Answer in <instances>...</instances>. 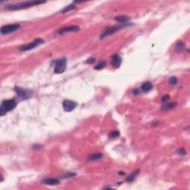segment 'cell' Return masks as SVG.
<instances>
[{
	"mask_svg": "<svg viewBox=\"0 0 190 190\" xmlns=\"http://www.w3.org/2000/svg\"><path fill=\"white\" fill-rule=\"evenodd\" d=\"M177 103L176 102H171V103H167L163 105L161 109L163 111H169V110L175 109L177 106Z\"/></svg>",
	"mask_w": 190,
	"mask_h": 190,
	"instance_id": "7c38bea8",
	"label": "cell"
},
{
	"mask_svg": "<svg viewBox=\"0 0 190 190\" xmlns=\"http://www.w3.org/2000/svg\"><path fill=\"white\" fill-rule=\"evenodd\" d=\"M44 43H45V41L43 40V39H36L35 40H33L31 43H29V44L25 45H22V46L19 47V50L22 52L28 51L34 49V48H37V46L40 45L41 44H43Z\"/></svg>",
	"mask_w": 190,
	"mask_h": 190,
	"instance_id": "5b68a950",
	"label": "cell"
},
{
	"mask_svg": "<svg viewBox=\"0 0 190 190\" xmlns=\"http://www.w3.org/2000/svg\"><path fill=\"white\" fill-rule=\"evenodd\" d=\"M170 99V97L169 94H166V95H164V96L163 97L162 99H161V101L163 102V103H166L167 101H169Z\"/></svg>",
	"mask_w": 190,
	"mask_h": 190,
	"instance_id": "603a6c76",
	"label": "cell"
},
{
	"mask_svg": "<svg viewBox=\"0 0 190 190\" xmlns=\"http://www.w3.org/2000/svg\"><path fill=\"white\" fill-rule=\"evenodd\" d=\"M152 88H153V85H152V84H151L150 82H145V83H143L141 86H140L141 91L146 93L150 91L152 89Z\"/></svg>",
	"mask_w": 190,
	"mask_h": 190,
	"instance_id": "4fadbf2b",
	"label": "cell"
},
{
	"mask_svg": "<svg viewBox=\"0 0 190 190\" xmlns=\"http://www.w3.org/2000/svg\"><path fill=\"white\" fill-rule=\"evenodd\" d=\"M115 19L117 22H120V23H126L130 19V17H127V16H124V15H121V16H117V17H115Z\"/></svg>",
	"mask_w": 190,
	"mask_h": 190,
	"instance_id": "9a60e30c",
	"label": "cell"
},
{
	"mask_svg": "<svg viewBox=\"0 0 190 190\" xmlns=\"http://www.w3.org/2000/svg\"><path fill=\"white\" fill-rule=\"evenodd\" d=\"M19 28H20V25L19 24H11L4 25L1 28V34L2 35L8 34V33L16 31Z\"/></svg>",
	"mask_w": 190,
	"mask_h": 190,
	"instance_id": "52a82bcc",
	"label": "cell"
},
{
	"mask_svg": "<svg viewBox=\"0 0 190 190\" xmlns=\"http://www.w3.org/2000/svg\"><path fill=\"white\" fill-rule=\"evenodd\" d=\"M119 136H120V131H117V130L111 131L109 135V137L110 139H116Z\"/></svg>",
	"mask_w": 190,
	"mask_h": 190,
	"instance_id": "d6986e66",
	"label": "cell"
},
{
	"mask_svg": "<svg viewBox=\"0 0 190 190\" xmlns=\"http://www.w3.org/2000/svg\"><path fill=\"white\" fill-rule=\"evenodd\" d=\"M106 64H107V63H106L105 61H101L100 63H98L97 65L94 66V69H96V70H101V69H103V68L106 65Z\"/></svg>",
	"mask_w": 190,
	"mask_h": 190,
	"instance_id": "ffe728a7",
	"label": "cell"
},
{
	"mask_svg": "<svg viewBox=\"0 0 190 190\" xmlns=\"http://www.w3.org/2000/svg\"><path fill=\"white\" fill-rule=\"evenodd\" d=\"M139 173H140V169L135 170L134 172H131V173L126 177V182H128V183H131V182H133V181L135 180L137 176L138 175Z\"/></svg>",
	"mask_w": 190,
	"mask_h": 190,
	"instance_id": "5bb4252c",
	"label": "cell"
},
{
	"mask_svg": "<svg viewBox=\"0 0 190 190\" xmlns=\"http://www.w3.org/2000/svg\"><path fill=\"white\" fill-rule=\"evenodd\" d=\"M103 154L102 153H95L91 155L89 157H88V160L91 161H98V160H100L101 158H103Z\"/></svg>",
	"mask_w": 190,
	"mask_h": 190,
	"instance_id": "2e32d148",
	"label": "cell"
},
{
	"mask_svg": "<svg viewBox=\"0 0 190 190\" xmlns=\"http://www.w3.org/2000/svg\"><path fill=\"white\" fill-rule=\"evenodd\" d=\"M42 147H43V146L39 145V144H34V145L33 146V149H34V150L40 149H42Z\"/></svg>",
	"mask_w": 190,
	"mask_h": 190,
	"instance_id": "d4e9b609",
	"label": "cell"
},
{
	"mask_svg": "<svg viewBox=\"0 0 190 190\" xmlns=\"http://www.w3.org/2000/svg\"><path fill=\"white\" fill-rule=\"evenodd\" d=\"M15 91L17 93V96L19 97L22 99V100H28L29 99L32 95V91L30 90H28V89H22L21 87H17L16 86L14 88Z\"/></svg>",
	"mask_w": 190,
	"mask_h": 190,
	"instance_id": "8992f818",
	"label": "cell"
},
{
	"mask_svg": "<svg viewBox=\"0 0 190 190\" xmlns=\"http://www.w3.org/2000/svg\"><path fill=\"white\" fill-rule=\"evenodd\" d=\"M43 184L49 185V186H55V185L59 184L60 181L58 178H45L42 181Z\"/></svg>",
	"mask_w": 190,
	"mask_h": 190,
	"instance_id": "8fae6325",
	"label": "cell"
},
{
	"mask_svg": "<svg viewBox=\"0 0 190 190\" xmlns=\"http://www.w3.org/2000/svg\"><path fill=\"white\" fill-rule=\"evenodd\" d=\"M52 66H54V71L56 74H62L65 71L67 65V59L62 57L60 59H55L51 63Z\"/></svg>",
	"mask_w": 190,
	"mask_h": 190,
	"instance_id": "3957f363",
	"label": "cell"
},
{
	"mask_svg": "<svg viewBox=\"0 0 190 190\" xmlns=\"http://www.w3.org/2000/svg\"><path fill=\"white\" fill-rule=\"evenodd\" d=\"M94 62H95V58L91 57V58H89V59H87L85 63H89V64H92V63H94Z\"/></svg>",
	"mask_w": 190,
	"mask_h": 190,
	"instance_id": "484cf974",
	"label": "cell"
},
{
	"mask_svg": "<svg viewBox=\"0 0 190 190\" xmlns=\"http://www.w3.org/2000/svg\"><path fill=\"white\" fill-rule=\"evenodd\" d=\"M140 93V89H135V90L133 91V94L135 95V96H137V95H139Z\"/></svg>",
	"mask_w": 190,
	"mask_h": 190,
	"instance_id": "4316f807",
	"label": "cell"
},
{
	"mask_svg": "<svg viewBox=\"0 0 190 190\" xmlns=\"http://www.w3.org/2000/svg\"><path fill=\"white\" fill-rule=\"evenodd\" d=\"M77 103L76 102L73 101V100H65L63 103V107L65 111L66 112H70L72 111L77 107Z\"/></svg>",
	"mask_w": 190,
	"mask_h": 190,
	"instance_id": "ba28073f",
	"label": "cell"
},
{
	"mask_svg": "<svg viewBox=\"0 0 190 190\" xmlns=\"http://www.w3.org/2000/svg\"><path fill=\"white\" fill-rule=\"evenodd\" d=\"M122 63V59L120 56L118 54H115L113 55L111 58V65L114 68H119Z\"/></svg>",
	"mask_w": 190,
	"mask_h": 190,
	"instance_id": "30bf717a",
	"label": "cell"
},
{
	"mask_svg": "<svg viewBox=\"0 0 190 190\" xmlns=\"http://www.w3.org/2000/svg\"><path fill=\"white\" fill-rule=\"evenodd\" d=\"M75 8H76L75 5H74V3L71 4V5H69L66 6V7H65V8H63V9L61 11V13H67V12H68V11H72V10L75 9Z\"/></svg>",
	"mask_w": 190,
	"mask_h": 190,
	"instance_id": "ac0fdd59",
	"label": "cell"
},
{
	"mask_svg": "<svg viewBox=\"0 0 190 190\" xmlns=\"http://www.w3.org/2000/svg\"><path fill=\"white\" fill-rule=\"evenodd\" d=\"M76 175V174L74 172H67L66 174H65L63 176V178H71V177H74Z\"/></svg>",
	"mask_w": 190,
	"mask_h": 190,
	"instance_id": "7402d4cb",
	"label": "cell"
},
{
	"mask_svg": "<svg viewBox=\"0 0 190 190\" xmlns=\"http://www.w3.org/2000/svg\"><path fill=\"white\" fill-rule=\"evenodd\" d=\"M78 31H79V28L78 26L71 25L59 29L57 31V33L59 34V35H62V34H65V33H70V32H77Z\"/></svg>",
	"mask_w": 190,
	"mask_h": 190,
	"instance_id": "9c48e42d",
	"label": "cell"
},
{
	"mask_svg": "<svg viewBox=\"0 0 190 190\" xmlns=\"http://www.w3.org/2000/svg\"><path fill=\"white\" fill-rule=\"evenodd\" d=\"M129 25H130L129 23H123V24H120L119 26H111V27H109V28H106V29L102 33L100 38L101 39H104L105 37L112 35V34H114L115 33H116L117 31H118L120 29L123 28L124 27H126V26Z\"/></svg>",
	"mask_w": 190,
	"mask_h": 190,
	"instance_id": "277c9868",
	"label": "cell"
},
{
	"mask_svg": "<svg viewBox=\"0 0 190 190\" xmlns=\"http://www.w3.org/2000/svg\"><path fill=\"white\" fill-rule=\"evenodd\" d=\"M17 102L15 99H10V100H4L1 103L0 108V115L4 116L8 111H11L17 107Z\"/></svg>",
	"mask_w": 190,
	"mask_h": 190,
	"instance_id": "7a4b0ae2",
	"label": "cell"
},
{
	"mask_svg": "<svg viewBox=\"0 0 190 190\" xmlns=\"http://www.w3.org/2000/svg\"><path fill=\"white\" fill-rule=\"evenodd\" d=\"M169 84H171V85H176L177 83V78L176 77H171L169 78Z\"/></svg>",
	"mask_w": 190,
	"mask_h": 190,
	"instance_id": "44dd1931",
	"label": "cell"
},
{
	"mask_svg": "<svg viewBox=\"0 0 190 190\" xmlns=\"http://www.w3.org/2000/svg\"><path fill=\"white\" fill-rule=\"evenodd\" d=\"M45 3V2H42V1H27L24 2H19L17 4H12V5H5V8L8 11H17V10L21 9H25L30 7H33V6L38 5L40 4Z\"/></svg>",
	"mask_w": 190,
	"mask_h": 190,
	"instance_id": "6da1fadb",
	"label": "cell"
},
{
	"mask_svg": "<svg viewBox=\"0 0 190 190\" xmlns=\"http://www.w3.org/2000/svg\"><path fill=\"white\" fill-rule=\"evenodd\" d=\"M175 51L177 52H181L183 51V50L184 49V43L182 42V41H178L177 42V43L175 44Z\"/></svg>",
	"mask_w": 190,
	"mask_h": 190,
	"instance_id": "e0dca14e",
	"label": "cell"
},
{
	"mask_svg": "<svg viewBox=\"0 0 190 190\" xmlns=\"http://www.w3.org/2000/svg\"><path fill=\"white\" fill-rule=\"evenodd\" d=\"M177 153L179 154L180 155H186V154H187V151H186V150L184 149H180L178 151H177Z\"/></svg>",
	"mask_w": 190,
	"mask_h": 190,
	"instance_id": "cb8c5ba5",
	"label": "cell"
}]
</instances>
